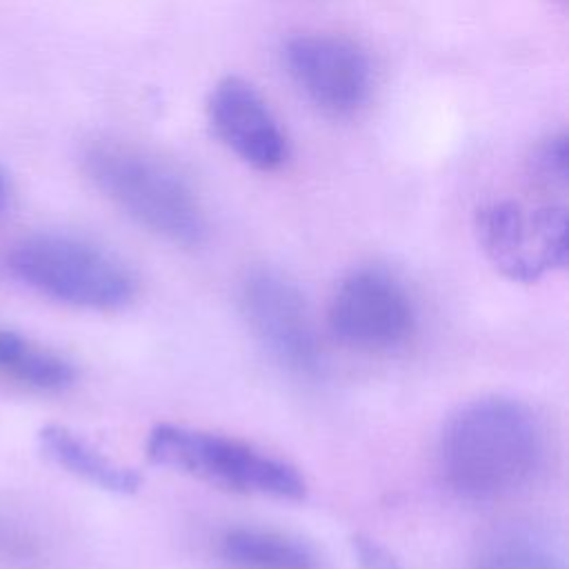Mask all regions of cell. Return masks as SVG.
Returning a JSON list of instances; mask_svg holds the SVG:
<instances>
[{"instance_id": "4", "label": "cell", "mask_w": 569, "mask_h": 569, "mask_svg": "<svg viewBox=\"0 0 569 569\" xmlns=\"http://www.w3.org/2000/svg\"><path fill=\"white\" fill-rule=\"evenodd\" d=\"M149 462L222 489L276 500H300L307 482L287 460L231 436L176 422L156 425L144 442Z\"/></svg>"}, {"instance_id": "6", "label": "cell", "mask_w": 569, "mask_h": 569, "mask_svg": "<svg viewBox=\"0 0 569 569\" xmlns=\"http://www.w3.org/2000/svg\"><path fill=\"white\" fill-rule=\"evenodd\" d=\"M476 233L489 262L516 282H533L569 260L565 204L527 209L516 200H493L478 209Z\"/></svg>"}, {"instance_id": "10", "label": "cell", "mask_w": 569, "mask_h": 569, "mask_svg": "<svg viewBox=\"0 0 569 569\" xmlns=\"http://www.w3.org/2000/svg\"><path fill=\"white\" fill-rule=\"evenodd\" d=\"M42 453L71 476L118 496L136 493L142 478L136 469L118 465L87 438L64 425H44L38 433Z\"/></svg>"}, {"instance_id": "8", "label": "cell", "mask_w": 569, "mask_h": 569, "mask_svg": "<svg viewBox=\"0 0 569 569\" xmlns=\"http://www.w3.org/2000/svg\"><path fill=\"white\" fill-rule=\"evenodd\" d=\"M282 64L300 93L327 116H351L371 93L369 56L345 36L296 33L282 44Z\"/></svg>"}, {"instance_id": "2", "label": "cell", "mask_w": 569, "mask_h": 569, "mask_svg": "<svg viewBox=\"0 0 569 569\" xmlns=\"http://www.w3.org/2000/svg\"><path fill=\"white\" fill-rule=\"evenodd\" d=\"M89 182L144 231L196 247L207 236L204 209L184 176L136 147L98 140L82 153Z\"/></svg>"}, {"instance_id": "11", "label": "cell", "mask_w": 569, "mask_h": 569, "mask_svg": "<svg viewBox=\"0 0 569 569\" xmlns=\"http://www.w3.org/2000/svg\"><path fill=\"white\" fill-rule=\"evenodd\" d=\"M218 556L231 569H320V556L307 540L253 525L224 529Z\"/></svg>"}, {"instance_id": "9", "label": "cell", "mask_w": 569, "mask_h": 569, "mask_svg": "<svg viewBox=\"0 0 569 569\" xmlns=\"http://www.w3.org/2000/svg\"><path fill=\"white\" fill-rule=\"evenodd\" d=\"M207 120L213 136L253 169L273 171L289 158L280 122L258 89L238 76L213 84L207 98Z\"/></svg>"}, {"instance_id": "1", "label": "cell", "mask_w": 569, "mask_h": 569, "mask_svg": "<svg viewBox=\"0 0 569 569\" xmlns=\"http://www.w3.org/2000/svg\"><path fill=\"white\" fill-rule=\"evenodd\" d=\"M440 471L460 500L491 505L529 489L547 467L549 438L542 420L520 400L478 398L445 425Z\"/></svg>"}, {"instance_id": "16", "label": "cell", "mask_w": 569, "mask_h": 569, "mask_svg": "<svg viewBox=\"0 0 569 569\" xmlns=\"http://www.w3.org/2000/svg\"><path fill=\"white\" fill-rule=\"evenodd\" d=\"M9 198H11V182L4 167L0 164V211L9 204Z\"/></svg>"}, {"instance_id": "7", "label": "cell", "mask_w": 569, "mask_h": 569, "mask_svg": "<svg viewBox=\"0 0 569 569\" xmlns=\"http://www.w3.org/2000/svg\"><path fill=\"white\" fill-rule=\"evenodd\" d=\"M327 325L331 336L358 351H393L411 340L418 309L407 284L387 267L365 264L336 287Z\"/></svg>"}, {"instance_id": "15", "label": "cell", "mask_w": 569, "mask_h": 569, "mask_svg": "<svg viewBox=\"0 0 569 569\" xmlns=\"http://www.w3.org/2000/svg\"><path fill=\"white\" fill-rule=\"evenodd\" d=\"M351 549L362 569H400L396 558L369 536H353Z\"/></svg>"}, {"instance_id": "12", "label": "cell", "mask_w": 569, "mask_h": 569, "mask_svg": "<svg viewBox=\"0 0 569 569\" xmlns=\"http://www.w3.org/2000/svg\"><path fill=\"white\" fill-rule=\"evenodd\" d=\"M471 569H569L560 540L538 525H507L489 533Z\"/></svg>"}, {"instance_id": "13", "label": "cell", "mask_w": 569, "mask_h": 569, "mask_svg": "<svg viewBox=\"0 0 569 569\" xmlns=\"http://www.w3.org/2000/svg\"><path fill=\"white\" fill-rule=\"evenodd\" d=\"M0 371L38 391H60L76 380L67 358L9 329H0Z\"/></svg>"}, {"instance_id": "14", "label": "cell", "mask_w": 569, "mask_h": 569, "mask_svg": "<svg viewBox=\"0 0 569 569\" xmlns=\"http://www.w3.org/2000/svg\"><path fill=\"white\" fill-rule=\"evenodd\" d=\"M531 171L536 182L547 189L565 191L569 184V140L565 133L542 140L531 158Z\"/></svg>"}, {"instance_id": "3", "label": "cell", "mask_w": 569, "mask_h": 569, "mask_svg": "<svg viewBox=\"0 0 569 569\" xmlns=\"http://www.w3.org/2000/svg\"><path fill=\"white\" fill-rule=\"evenodd\" d=\"M7 264L33 291L76 309L113 311L138 291L136 273L120 256L73 233H31L11 247Z\"/></svg>"}, {"instance_id": "5", "label": "cell", "mask_w": 569, "mask_h": 569, "mask_svg": "<svg viewBox=\"0 0 569 569\" xmlns=\"http://www.w3.org/2000/svg\"><path fill=\"white\" fill-rule=\"evenodd\" d=\"M240 309L278 367L300 380L322 378V345L307 298L291 278L269 267L251 269L240 284Z\"/></svg>"}]
</instances>
